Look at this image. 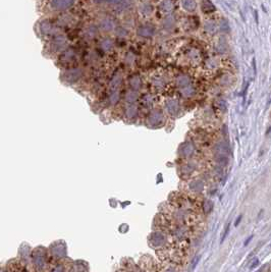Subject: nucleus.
<instances>
[{"instance_id":"nucleus-11","label":"nucleus","mask_w":271,"mask_h":272,"mask_svg":"<svg viewBox=\"0 0 271 272\" xmlns=\"http://www.w3.org/2000/svg\"><path fill=\"white\" fill-rule=\"evenodd\" d=\"M130 86L134 90H138L141 86V82H140V78L138 76H134V78L130 80Z\"/></svg>"},{"instance_id":"nucleus-14","label":"nucleus","mask_w":271,"mask_h":272,"mask_svg":"<svg viewBox=\"0 0 271 272\" xmlns=\"http://www.w3.org/2000/svg\"><path fill=\"white\" fill-rule=\"evenodd\" d=\"M138 95L136 92L132 91V92H128V94H126V101H128V102H132V101H134L136 99H137Z\"/></svg>"},{"instance_id":"nucleus-20","label":"nucleus","mask_w":271,"mask_h":272,"mask_svg":"<svg viewBox=\"0 0 271 272\" xmlns=\"http://www.w3.org/2000/svg\"><path fill=\"white\" fill-rule=\"evenodd\" d=\"M241 219H242V215H241V216H239L238 218H237V220H235V226H238V225H239V222L241 221Z\"/></svg>"},{"instance_id":"nucleus-16","label":"nucleus","mask_w":271,"mask_h":272,"mask_svg":"<svg viewBox=\"0 0 271 272\" xmlns=\"http://www.w3.org/2000/svg\"><path fill=\"white\" fill-rule=\"evenodd\" d=\"M161 7L164 11H170L172 9V4L169 1H164L163 3L161 4Z\"/></svg>"},{"instance_id":"nucleus-5","label":"nucleus","mask_w":271,"mask_h":272,"mask_svg":"<svg viewBox=\"0 0 271 272\" xmlns=\"http://www.w3.org/2000/svg\"><path fill=\"white\" fill-rule=\"evenodd\" d=\"M201 7H202V10L204 11L205 14H210V12L215 11L216 9L214 4L211 2L210 0H203L201 3Z\"/></svg>"},{"instance_id":"nucleus-18","label":"nucleus","mask_w":271,"mask_h":272,"mask_svg":"<svg viewBox=\"0 0 271 272\" xmlns=\"http://www.w3.org/2000/svg\"><path fill=\"white\" fill-rule=\"evenodd\" d=\"M111 103H115V101H118V93H113L110 97Z\"/></svg>"},{"instance_id":"nucleus-10","label":"nucleus","mask_w":271,"mask_h":272,"mask_svg":"<svg viewBox=\"0 0 271 272\" xmlns=\"http://www.w3.org/2000/svg\"><path fill=\"white\" fill-rule=\"evenodd\" d=\"M101 27H102L103 30H105V31H110V30H112V28H113V24H112L111 20H105L101 22Z\"/></svg>"},{"instance_id":"nucleus-4","label":"nucleus","mask_w":271,"mask_h":272,"mask_svg":"<svg viewBox=\"0 0 271 272\" xmlns=\"http://www.w3.org/2000/svg\"><path fill=\"white\" fill-rule=\"evenodd\" d=\"M65 44H66V40L63 37H55L51 43V49L53 51H59L65 46Z\"/></svg>"},{"instance_id":"nucleus-2","label":"nucleus","mask_w":271,"mask_h":272,"mask_svg":"<svg viewBox=\"0 0 271 272\" xmlns=\"http://www.w3.org/2000/svg\"><path fill=\"white\" fill-rule=\"evenodd\" d=\"M39 33L43 36H52L54 35V33H56L57 31V28L54 26V24H52L50 20H43L40 22L39 25Z\"/></svg>"},{"instance_id":"nucleus-8","label":"nucleus","mask_w":271,"mask_h":272,"mask_svg":"<svg viewBox=\"0 0 271 272\" xmlns=\"http://www.w3.org/2000/svg\"><path fill=\"white\" fill-rule=\"evenodd\" d=\"M74 53L72 50L65 51L64 53L62 54V56H61V61H62L63 63H70V61L74 60Z\"/></svg>"},{"instance_id":"nucleus-17","label":"nucleus","mask_w":271,"mask_h":272,"mask_svg":"<svg viewBox=\"0 0 271 272\" xmlns=\"http://www.w3.org/2000/svg\"><path fill=\"white\" fill-rule=\"evenodd\" d=\"M215 29H216L215 24H212V22H208V24H206V30L208 32H213Z\"/></svg>"},{"instance_id":"nucleus-21","label":"nucleus","mask_w":271,"mask_h":272,"mask_svg":"<svg viewBox=\"0 0 271 272\" xmlns=\"http://www.w3.org/2000/svg\"><path fill=\"white\" fill-rule=\"evenodd\" d=\"M253 236H254V235H251V236H250V237H249V239H247V241L245 242V244H244V246H245V247H246V246H247V245H248V244L250 243V241H251V240L253 239Z\"/></svg>"},{"instance_id":"nucleus-15","label":"nucleus","mask_w":271,"mask_h":272,"mask_svg":"<svg viewBox=\"0 0 271 272\" xmlns=\"http://www.w3.org/2000/svg\"><path fill=\"white\" fill-rule=\"evenodd\" d=\"M189 82H190V80H189L188 76H180V78H178V85L179 86H182V87H184V86L189 85Z\"/></svg>"},{"instance_id":"nucleus-1","label":"nucleus","mask_w":271,"mask_h":272,"mask_svg":"<svg viewBox=\"0 0 271 272\" xmlns=\"http://www.w3.org/2000/svg\"><path fill=\"white\" fill-rule=\"evenodd\" d=\"M74 3V0H51L49 3V6L52 10L63 11L72 7Z\"/></svg>"},{"instance_id":"nucleus-13","label":"nucleus","mask_w":271,"mask_h":272,"mask_svg":"<svg viewBox=\"0 0 271 272\" xmlns=\"http://www.w3.org/2000/svg\"><path fill=\"white\" fill-rule=\"evenodd\" d=\"M101 46H102V48H103L104 50H110L113 47V43H112V41L110 40H104L103 42H102V44H101Z\"/></svg>"},{"instance_id":"nucleus-9","label":"nucleus","mask_w":271,"mask_h":272,"mask_svg":"<svg viewBox=\"0 0 271 272\" xmlns=\"http://www.w3.org/2000/svg\"><path fill=\"white\" fill-rule=\"evenodd\" d=\"M167 109L173 113V112L176 111L177 109V102L175 100H168L167 102Z\"/></svg>"},{"instance_id":"nucleus-19","label":"nucleus","mask_w":271,"mask_h":272,"mask_svg":"<svg viewBox=\"0 0 271 272\" xmlns=\"http://www.w3.org/2000/svg\"><path fill=\"white\" fill-rule=\"evenodd\" d=\"M229 226H230V224H228V225L226 226V229H225V233H224V235L222 236L221 242H223V241H224V239H225V237H226V236H227V234H228V232H229Z\"/></svg>"},{"instance_id":"nucleus-6","label":"nucleus","mask_w":271,"mask_h":272,"mask_svg":"<svg viewBox=\"0 0 271 272\" xmlns=\"http://www.w3.org/2000/svg\"><path fill=\"white\" fill-rule=\"evenodd\" d=\"M138 33H139L140 36L148 38V37H151L153 35V33H154V29H153L152 27H150V26H144V27L140 28Z\"/></svg>"},{"instance_id":"nucleus-12","label":"nucleus","mask_w":271,"mask_h":272,"mask_svg":"<svg viewBox=\"0 0 271 272\" xmlns=\"http://www.w3.org/2000/svg\"><path fill=\"white\" fill-rule=\"evenodd\" d=\"M120 82H121V76H115L114 78H113V80L111 81V88L112 89H116V88L120 85Z\"/></svg>"},{"instance_id":"nucleus-7","label":"nucleus","mask_w":271,"mask_h":272,"mask_svg":"<svg viewBox=\"0 0 271 272\" xmlns=\"http://www.w3.org/2000/svg\"><path fill=\"white\" fill-rule=\"evenodd\" d=\"M182 5L188 11H193L197 7V3L195 0H182Z\"/></svg>"},{"instance_id":"nucleus-3","label":"nucleus","mask_w":271,"mask_h":272,"mask_svg":"<svg viewBox=\"0 0 271 272\" xmlns=\"http://www.w3.org/2000/svg\"><path fill=\"white\" fill-rule=\"evenodd\" d=\"M82 72L80 69H68L63 74V80L66 83H74L81 78Z\"/></svg>"}]
</instances>
